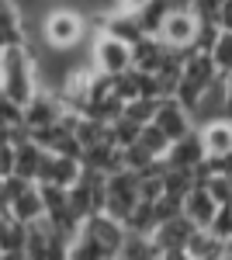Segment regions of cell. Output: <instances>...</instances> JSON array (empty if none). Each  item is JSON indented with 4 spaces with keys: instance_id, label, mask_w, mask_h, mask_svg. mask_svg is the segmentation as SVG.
Listing matches in <instances>:
<instances>
[{
    "instance_id": "12",
    "label": "cell",
    "mask_w": 232,
    "mask_h": 260,
    "mask_svg": "<svg viewBox=\"0 0 232 260\" xmlns=\"http://www.w3.org/2000/svg\"><path fill=\"white\" fill-rule=\"evenodd\" d=\"M191 233H194V225L184 215H177L170 222H159L153 229V236H149V243L156 246V253H174V250H187Z\"/></svg>"
},
{
    "instance_id": "23",
    "label": "cell",
    "mask_w": 232,
    "mask_h": 260,
    "mask_svg": "<svg viewBox=\"0 0 232 260\" xmlns=\"http://www.w3.org/2000/svg\"><path fill=\"white\" fill-rule=\"evenodd\" d=\"M212 62H215V70H218V77L225 80V77H232V35L229 31H218V39H215L212 45Z\"/></svg>"
},
{
    "instance_id": "29",
    "label": "cell",
    "mask_w": 232,
    "mask_h": 260,
    "mask_svg": "<svg viewBox=\"0 0 232 260\" xmlns=\"http://www.w3.org/2000/svg\"><path fill=\"white\" fill-rule=\"evenodd\" d=\"M14 146H18L14 139H4L0 136V180L14 177Z\"/></svg>"
},
{
    "instance_id": "20",
    "label": "cell",
    "mask_w": 232,
    "mask_h": 260,
    "mask_svg": "<svg viewBox=\"0 0 232 260\" xmlns=\"http://www.w3.org/2000/svg\"><path fill=\"white\" fill-rule=\"evenodd\" d=\"M191 187H197V174H194V170H174V167L163 170V194L184 201V194H187Z\"/></svg>"
},
{
    "instance_id": "27",
    "label": "cell",
    "mask_w": 232,
    "mask_h": 260,
    "mask_svg": "<svg viewBox=\"0 0 232 260\" xmlns=\"http://www.w3.org/2000/svg\"><path fill=\"white\" fill-rule=\"evenodd\" d=\"M0 128H7V132H14V128H24V118H21V104L7 98V94H0Z\"/></svg>"
},
{
    "instance_id": "6",
    "label": "cell",
    "mask_w": 232,
    "mask_h": 260,
    "mask_svg": "<svg viewBox=\"0 0 232 260\" xmlns=\"http://www.w3.org/2000/svg\"><path fill=\"white\" fill-rule=\"evenodd\" d=\"M66 115V104L59 101L56 90H45L39 87V94L28 101L24 108H21V118H24V132H39V128H49V125H56L62 121Z\"/></svg>"
},
{
    "instance_id": "4",
    "label": "cell",
    "mask_w": 232,
    "mask_h": 260,
    "mask_svg": "<svg viewBox=\"0 0 232 260\" xmlns=\"http://www.w3.org/2000/svg\"><path fill=\"white\" fill-rule=\"evenodd\" d=\"M87 59H90V70H97V73L121 77V73L132 70V45L121 42L118 35H111V31H104V28H90Z\"/></svg>"
},
{
    "instance_id": "18",
    "label": "cell",
    "mask_w": 232,
    "mask_h": 260,
    "mask_svg": "<svg viewBox=\"0 0 232 260\" xmlns=\"http://www.w3.org/2000/svg\"><path fill=\"white\" fill-rule=\"evenodd\" d=\"M128 236H153L156 229V212H153V201H139L136 208L128 212V219L121 222Z\"/></svg>"
},
{
    "instance_id": "8",
    "label": "cell",
    "mask_w": 232,
    "mask_h": 260,
    "mask_svg": "<svg viewBox=\"0 0 232 260\" xmlns=\"http://www.w3.org/2000/svg\"><path fill=\"white\" fill-rule=\"evenodd\" d=\"M153 125L167 136L170 142L184 139L187 132H194L197 125H194V115L180 104L177 98H163L159 104H156V115H153Z\"/></svg>"
},
{
    "instance_id": "1",
    "label": "cell",
    "mask_w": 232,
    "mask_h": 260,
    "mask_svg": "<svg viewBox=\"0 0 232 260\" xmlns=\"http://www.w3.org/2000/svg\"><path fill=\"white\" fill-rule=\"evenodd\" d=\"M0 94H7L21 108L39 94V66L28 45H14L0 52Z\"/></svg>"
},
{
    "instance_id": "36",
    "label": "cell",
    "mask_w": 232,
    "mask_h": 260,
    "mask_svg": "<svg viewBox=\"0 0 232 260\" xmlns=\"http://www.w3.org/2000/svg\"><path fill=\"white\" fill-rule=\"evenodd\" d=\"M229 208H232V205H229Z\"/></svg>"
},
{
    "instance_id": "11",
    "label": "cell",
    "mask_w": 232,
    "mask_h": 260,
    "mask_svg": "<svg viewBox=\"0 0 232 260\" xmlns=\"http://www.w3.org/2000/svg\"><path fill=\"white\" fill-rule=\"evenodd\" d=\"M205 160H208V153H205L201 136H197V128H194V132H187L184 139L170 142V149H167V156H163V167H174V170H197Z\"/></svg>"
},
{
    "instance_id": "35",
    "label": "cell",
    "mask_w": 232,
    "mask_h": 260,
    "mask_svg": "<svg viewBox=\"0 0 232 260\" xmlns=\"http://www.w3.org/2000/svg\"><path fill=\"white\" fill-rule=\"evenodd\" d=\"M0 215H4V208H0Z\"/></svg>"
},
{
    "instance_id": "17",
    "label": "cell",
    "mask_w": 232,
    "mask_h": 260,
    "mask_svg": "<svg viewBox=\"0 0 232 260\" xmlns=\"http://www.w3.org/2000/svg\"><path fill=\"white\" fill-rule=\"evenodd\" d=\"M184 253H187V260H225V243L212 236L208 229H194Z\"/></svg>"
},
{
    "instance_id": "9",
    "label": "cell",
    "mask_w": 232,
    "mask_h": 260,
    "mask_svg": "<svg viewBox=\"0 0 232 260\" xmlns=\"http://www.w3.org/2000/svg\"><path fill=\"white\" fill-rule=\"evenodd\" d=\"M80 233H87V236H90L108 257H118L121 246H125V236H128L125 225H121L118 219H111V215H104V212H97V215H90V219H83Z\"/></svg>"
},
{
    "instance_id": "33",
    "label": "cell",
    "mask_w": 232,
    "mask_h": 260,
    "mask_svg": "<svg viewBox=\"0 0 232 260\" xmlns=\"http://www.w3.org/2000/svg\"><path fill=\"white\" fill-rule=\"evenodd\" d=\"M225 115L232 118V77H225Z\"/></svg>"
},
{
    "instance_id": "10",
    "label": "cell",
    "mask_w": 232,
    "mask_h": 260,
    "mask_svg": "<svg viewBox=\"0 0 232 260\" xmlns=\"http://www.w3.org/2000/svg\"><path fill=\"white\" fill-rule=\"evenodd\" d=\"M80 174H83V163H80V160H73V156H56V153H45L42 170H39V180H35V184L70 191V187L80 180Z\"/></svg>"
},
{
    "instance_id": "28",
    "label": "cell",
    "mask_w": 232,
    "mask_h": 260,
    "mask_svg": "<svg viewBox=\"0 0 232 260\" xmlns=\"http://www.w3.org/2000/svg\"><path fill=\"white\" fill-rule=\"evenodd\" d=\"M153 212H156V225L159 222H170L180 215V198H170V194H159L153 201Z\"/></svg>"
},
{
    "instance_id": "3",
    "label": "cell",
    "mask_w": 232,
    "mask_h": 260,
    "mask_svg": "<svg viewBox=\"0 0 232 260\" xmlns=\"http://www.w3.org/2000/svg\"><path fill=\"white\" fill-rule=\"evenodd\" d=\"M215 80H222V77H218V70H215L212 56H208V52H187V56H184V66H180V83H177L174 98L194 115V108H197L201 98L212 90Z\"/></svg>"
},
{
    "instance_id": "21",
    "label": "cell",
    "mask_w": 232,
    "mask_h": 260,
    "mask_svg": "<svg viewBox=\"0 0 232 260\" xmlns=\"http://www.w3.org/2000/svg\"><path fill=\"white\" fill-rule=\"evenodd\" d=\"M170 14V7H167V0H153V4H146L142 11H139V28H142V35H159V28H163V21Z\"/></svg>"
},
{
    "instance_id": "19",
    "label": "cell",
    "mask_w": 232,
    "mask_h": 260,
    "mask_svg": "<svg viewBox=\"0 0 232 260\" xmlns=\"http://www.w3.org/2000/svg\"><path fill=\"white\" fill-rule=\"evenodd\" d=\"M24 236H28V225L14 222L11 215H0V253H21L24 257Z\"/></svg>"
},
{
    "instance_id": "16",
    "label": "cell",
    "mask_w": 232,
    "mask_h": 260,
    "mask_svg": "<svg viewBox=\"0 0 232 260\" xmlns=\"http://www.w3.org/2000/svg\"><path fill=\"white\" fill-rule=\"evenodd\" d=\"M42 160H45V149L35 146L31 139H21L14 146V177L35 184L39 180V170H42Z\"/></svg>"
},
{
    "instance_id": "2",
    "label": "cell",
    "mask_w": 232,
    "mask_h": 260,
    "mask_svg": "<svg viewBox=\"0 0 232 260\" xmlns=\"http://www.w3.org/2000/svg\"><path fill=\"white\" fill-rule=\"evenodd\" d=\"M42 45L52 52H73L77 45H87L90 39V21L73 7H52L39 24Z\"/></svg>"
},
{
    "instance_id": "13",
    "label": "cell",
    "mask_w": 232,
    "mask_h": 260,
    "mask_svg": "<svg viewBox=\"0 0 232 260\" xmlns=\"http://www.w3.org/2000/svg\"><path fill=\"white\" fill-rule=\"evenodd\" d=\"M215 212H218V205H215V198L205 191V184L191 187V191L184 194V201H180V215L191 222L194 229H208L212 219H215Z\"/></svg>"
},
{
    "instance_id": "25",
    "label": "cell",
    "mask_w": 232,
    "mask_h": 260,
    "mask_svg": "<svg viewBox=\"0 0 232 260\" xmlns=\"http://www.w3.org/2000/svg\"><path fill=\"white\" fill-rule=\"evenodd\" d=\"M156 104H159V101H149V98L128 101V104H125V111H121V118L136 121V125H149V121H153V115H156Z\"/></svg>"
},
{
    "instance_id": "34",
    "label": "cell",
    "mask_w": 232,
    "mask_h": 260,
    "mask_svg": "<svg viewBox=\"0 0 232 260\" xmlns=\"http://www.w3.org/2000/svg\"><path fill=\"white\" fill-rule=\"evenodd\" d=\"M0 260H24L21 253H0Z\"/></svg>"
},
{
    "instance_id": "32",
    "label": "cell",
    "mask_w": 232,
    "mask_h": 260,
    "mask_svg": "<svg viewBox=\"0 0 232 260\" xmlns=\"http://www.w3.org/2000/svg\"><path fill=\"white\" fill-rule=\"evenodd\" d=\"M118 4V11H125V14H139L146 4H153V0H115Z\"/></svg>"
},
{
    "instance_id": "31",
    "label": "cell",
    "mask_w": 232,
    "mask_h": 260,
    "mask_svg": "<svg viewBox=\"0 0 232 260\" xmlns=\"http://www.w3.org/2000/svg\"><path fill=\"white\" fill-rule=\"evenodd\" d=\"M215 28L232 35V0H222V11H218V18H215Z\"/></svg>"
},
{
    "instance_id": "30",
    "label": "cell",
    "mask_w": 232,
    "mask_h": 260,
    "mask_svg": "<svg viewBox=\"0 0 232 260\" xmlns=\"http://www.w3.org/2000/svg\"><path fill=\"white\" fill-rule=\"evenodd\" d=\"M191 11H194V18H197V21H208V24H215L218 11H222V0H194Z\"/></svg>"
},
{
    "instance_id": "7",
    "label": "cell",
    "mask_w": 232,
    "mask_h": 260,
    "mask_svg": "<svg viewBox=\"0 0 232 260\" xmlns=\"http://www.w3.org/2000/svg\"><path fill=\"white\" fill-rule=\"evenodd\" d=\"M197 28H201V21L194 18V11H170L156 39L163 42L167 49L191 52V49H194V39H197Z\"/></svg>"
},
{
    "instance_id": "5",
    "label": "cell",
    "mask_w": 232,
    "mask_h": 260,
    "mask_svg": "<svg viewBox=\"0 0 232 260\" xmlns=\"http://www.w3.org/2000/svg\"><path fill=\"white\" fill-rule=\"evenodd\" d=\"M136 205H139V174L118 170L104 180V215L125 222Z\"/></svg>"
},
{
    "instance_id": "26",
    "label": "cell",
    "mask_w": 232,
    "mask_h": 260,
    "mask_svg": "<svg viewBox=\"0 0 232 260\" xmlns=\"http://www.w3.org/2000/svg\"><path fill=\"white\" fill-rule=\"evenodd\" d=\"M205 184V191L215 198V205H232V177H225V174H215V177L201 180Z\"/></svg>"
},
{
    "instance_id": "14",
    "label": "cell",
    "mask_w": 232,
    "mask_h": 260,
    "mask_svg": "<svg viewBox=\"0 0 232 260\" xmlns=\"http://www.w3.org/2000/svg\"><path fill=\"white\" fill-rule=\"evenodd\" d=\"M197 136H201V146H205L208 156H225V153H232V118L229 115L197 125Z\"/></svg>"
},
{
    "instance_id": "15",
    "label": "cell",
    "mask_w": 232,
    "mask_h": 260,
    "mask_svg": "<svg viewBox=\"0 0 232 260\" xmlns=\"http://www.w3.org/2000/svg\"><path fill=\"white\" fill-rule=\"evenodd\" d=\"M174 49H167L156 35H146L132 45V70H142V73H159V66L170 59Z\"/></svg>"
},
{
    "instance_id": "24",
    "label": "cell",
    "mask_w": 232,
    "mask_h": 260,
    "mask_svg": "<svg viewBox=\"0 0 232 260\" xmlns=\"http://www.w3.org/2000/svg\"><path fill=\"white\" fill-rule=\"evenodd\" d=\"M136 142L146 149V153H149V156H156V160H163V156H167V149H170V139L156 128L153 121H149V125H142V132H139Z\"/></svg>"
},
{
    "instance_id": "22",
    "label": "cell",
    "mask_w": 232,
    "mask_h": 260,
    "mask_svg": "<svg viewBox=\"0 0 232 260\" xmlns=\"http://www.w3.org/2000/svg\"><path fill=\"white\" fill-rule=\"evenodd\" d=\"M66 260H111V257H108L87 233H77V236L70 240V246H66Z\"/></svg>"
}]
</instances>
